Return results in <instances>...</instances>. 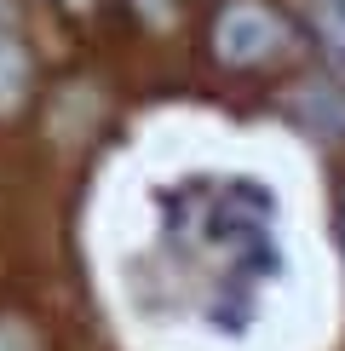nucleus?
<instances>
[{
	"label": "nucleus",
	"instance_id": "nucleus-1",
	"mask_svg": "<svg viewBox=\"0 0 345 351\" xmlns=\"http://www.w3.org/2000/svg\"><path fill=\"white\" fill-rule=\"evenodd\" d=\"M282 47H288V23L265 0H230L219 12V23H213V52L225 64H265Z\"/></svg>",
	"mask_w": 345,
	"mask_h": 351
},
{
	"label": "nucleus",
	"instance_id": "nucleus-2",
	"mask_svg": "<svg viewBox=\"0 0 345 351\" xmlns=\"http://www.w3.org/2000/svg\"><path fill=\"white\" fill-rule=\"evenodd\" d=\"M29 93V52L18 40V29L0 18V110H18Z\"/></svg>",
	"mask_w": 345,
	"mask_h": 351
},
{
	"label": "nucleus",
	"instance_id": "nucleus-3",
	"mask_svg": "<svg viewBox=\"0 0 345 351\" xmlns=\"http://www.w3.org/2000/svg\"><path fill=\"white\" fill-rule=\"evenodd\" d=\"M0 351H35V346H29V334L18 323H0Z\"/></svg>",
	"mask_w": 345,
	"mask_h": 351
},
{
	"label": "nucleus",
	"instance_id": "nucleus-4",
	"mask_svg": "<svg viewBox=\"0 0 345 351\" xmlns=\"http://www.w3.org/2000/svg\"><path fill=\"white\" fill-rule=\"evenodd\" d=\"M138 6L150 12V18H167V6H172V0H138Z\"/></svg>",
	"mask_w": 345,
	"mask_h": 351
},
{
	"label": "nucleus",
	"instance_id": "nucleus-5",
	"mask_svg": "<svg viewBox=\"0 0 345 351\" xmlns=\"http://www.w3.org/2000/svg\"><path fill=\"white\" fill-rule=\"evenodd\" d=\"M69 6H86V0H69Z\"/></svg>",
	"mask_w": 345,
	"mask_h": 351
}]
</instances>
